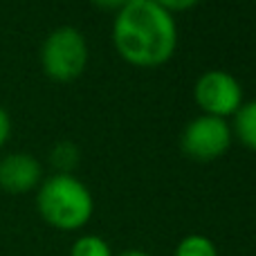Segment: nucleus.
Masks as SVG:
<instances>
[{"label":"nucleus","mask_w":256,"mask_h":256,"mask_svg":"<svg viewBox=\"0 0 256 256\" xmlns=\"http://www.w3.org/2000/svg\"><path fill=\"white\" fill-rule=\"evenodd\" d=\"M173 256H218V248L209 236L189 234L176 245V254Z\"/></svg>","instance_id":"obj_9"},{"label":"nucleus","mask_w":256,"mask_h":256,"mask_svg":"<svg viewBox=\"0 0 256 256\" xmlns=\"http://www.w3.org/2000/svg\"><path fill=\"white\" fill-rule=\"evenodd\" d=\"M43 182V166L32 153H9L0 158V189L20 196Z\"/></svg>","instance_id":"obj_6"},{"label":"nucleus","mask_w":256,"mask_h":256,"mask_svg":"<svg viewBox=\"0 0 256 256\" xmlns=\"http://www.w3.org/2000/svg\"><path fill=\"white\" fill-rule=\"evenodd\" d=\"M90 2L99 9H115V12H120L126 4V0H90Z\"/></svg>","instance_id":"obj_13"},{"label":"nucleus","mask_w":256,"mask_h":256,"mask_svg":"<svg viewBox=\"0 0 256 256\" xmlns=\"http://www.w3.org/2000/svg\"><path fill=\"white\" fill-rule=\"evenodd\" d=\"M232 132H234L250 150H256V99L243 102V106L236 110Z\"/></svg>","instance_id":"obj_7"},{"label":"nucleus","mask_w":256,"mask_h":256,"mask_svg":"<svg viewBox=\"0 0 256 256\" xmlns=\"http://www.w3.org/2000/svg\"><path fill=\"white\" fill-rule=\"evenodd\" d=\"M9 132H12V120H9V115L0 108V148H2L4 142L9 140Z\"/></svg>","instance_id":"obj_12"},{"label":"nucleus","mask_w":256,"mask_h":256,"mask_svg":"<svg viewBox=\"0 0 256 256\" xmlns=\"http://www.w3.org/2000/svg\"><path fill=\"white\" fill-rule=\"evenodd\" d=\"M88 40L72 25H61L52 30L40 45L43 72L58 84H70L79 79L88 66Z\"/></svg>","instance_id":"obj_3"},{"label":"nucleus","mask_w":256,"mask_h":256,"mask_svg":"<svg viewBox=\"0 0 256 256\" xmlns=\"http://www.w3.org/2000/svg\"><path fill=\"white\" fill-rule=\"evenodd\" d=\"M126 2H135V0H126Z\"/></svg>","instance_id":"obj_15"},{"label":"nucleus","mask_w":256,"mask_h":256,"mask_svg":"<svg viewBox=\"0 0 256 256\" xmlns=\"http://www.w3.org/2000/svg\"><path fill=\"white\" fill-rule=\"evenodd\" d=\"M36 209L50 227L58 232H79L90 222L94 198L72 173H54L36 191Z\"/></svg>","instance_id":"obj_2"},{"label":"nucleus","mask_w":256,"mask_h":256,"mask_svg":"<svg viewBox=\"0 0 256 256\" xmlns=\"http://www.w3.org/2000/svg\"><path fill=\"white\" fill-rule=\"evenodd\" d=\"M153 2H158L168 14H176V12H186V9L196 7L200 0H153Z\"/></svg>","instance_id":"obj_11"},{"label":"nucleus","mask_w":256,"mask_h":256,"mask_svg":"<svg viewBox=\"0 0 256 256\" xmlns=\"http://www.w3.org/2000/svg\"><path fill=\"white\" fill-rule=\"evenodd\" d=\"M232 137L234 132L225 120L200 115L184 126L180 135V148L196 162H214L230 150Z\"/></svg>","instance_id":"obj_4"},{"label":"nucleus","mask_w":256,"mask_h":256,"mask_svg":"<svg viewBox=\"0 0 256 256\" xmlns=\"http://www.w3.org/2000/svg\"><path fill=\"white\" fill-rule=\"evenodd\" d=\"M70 256H115L108 245V240H104L97 234H84L72 243Z\"/></svg>","instance_id":"obj_10"},{"label":"nucleus","mask_w":256,"mask_h":256,"mask_svg":"<svg viewBox=\"0 0 256 256\" xmlns=\"http://www.w3.org/2000/svg\"><path fill=\"white\" fill-rule=\"evenodd\" d=\"M112 45L117 54L130 66L160 68L176 54V18L153 0L126 2L115 14Z\"/></svg>","instance_id":"obj_1"},{"label":"nucleus","mask_w":256,"mask_h":256,"mask_svg":"<svg viewBox=\"0 0 256 256\" xmlns=\"http://www.w3.org/2000/svg\"><path fill=\"white\" fill-rule=\"evenodd\" d=\"M117 256H150L148 252H144V250H126V252L117 254Z\"/></svg>","instance_id":"obj_14"},{"label":"nucleus","mask_w":256,"mask_h":256,"mask_svg":"<svg viewBox=\"0 0 256 256\" xmlns=\"http://www.w3.org/2000/svg\"><path fill=\"white\" fill-rule=\"evenodd\" d=\"M50 162L56 168V173H72L81 162V150L74 142L61 140L50 150Z\"/></svg>","instance_id":"obj_8"},{"label":"nucleus","mask_w":256,"mask_h":256,"mask_svg":"<svg viewBox=\"0 0 256 256\" xmlns=\"http://www.w3.org/2000/svg\"><path fill=\"white\" fill-rule=\"evenodd\" d=\"M194 97L202 115L227 120L243 106V86L225 70H207L196 81Z\"/></svg>","instance_id":"obj_5"}]
</instances>
